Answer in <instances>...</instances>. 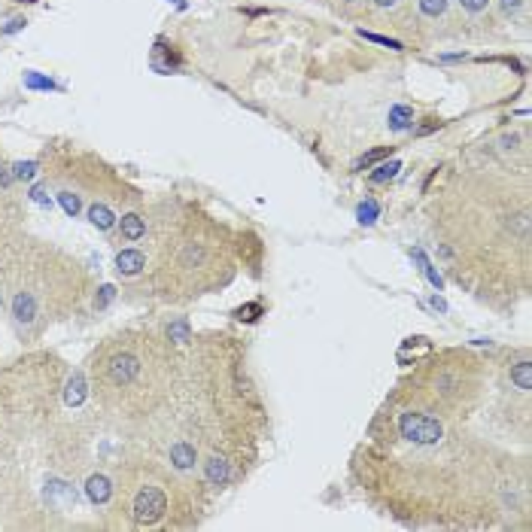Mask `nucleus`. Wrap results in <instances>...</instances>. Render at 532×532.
<instances>
[{"mask_svg": "<svg viewBox=\"0 0 532 532\" xmlns=\"http://www.w3.org/2000/svg\"><path fill=\"white\" fill-rule=\"evenodd\" d=\"M25 82H28L30 89H52V82H49V80H40V76H34V73H28V80H25Z\"/></svg>", "mask_w": 532, "mask_h": 532, "instance_id": "19", "label": "nucleus"}, {"mask_svg": "<svg viewBox=\"0 0 532 532\" xmlns=\"http://www.w3.org/2000/svg\"><path fill=\"white\" fill-rule=\"evenodd\" d=\"M398 171H402V165L398 161H389V165H380L377 171L372 174V183H387V180H392Z\"/></svg>", "mask_w": 532, "mask_h": 532, "instance_id": "12", "label": "nucleus"}, {"mask_svg": "<svg viewBox=\"0 0 532 532\" xmlns=\"http://www.w3.org/2000/svg\"><path fill=\"white\" fill-rule=\"evenodd\" d=\"M167 335H171V341H192V335H189V322H186V320L174 322V326H167Z\"/></svg>", "mask_w": 532, "mask_h": 532, "instance_id": "14", "label": "nucleus"}, {"mask_svg": "<svg viewBox=\"0 0 532 532\" xmlns=\"http://www.w3.org/2000/svg\"><path fill=\"white\" fill-rule=\"evenodd\" d=\"M347 3H359V0H347Z\"/></svg>", "mask_w": 532, "mask_h": 532, "instance_id": "22", "label": "nucleus"}, {"mask_svg": "<svg viewBox=\"0 0 532 532\" xmlns=\"http://www.w3.org/2000/svg\"><path fill=\"white\" fill-rule=\"evenodd\" d=\"M447 3H450V0H417L420 12L426 15V19H441L447 12Z\"/></svg>", "mask_w": 532, "mask_h": 532, "instance_id": "11", "label": "nucleus"}, {"mask_svg": "<svg viewBox=\"0 0 532 532\" xmlns=\"http://www.w3.org/2000/svg\"><path fill=\"white\" fill-rule=\"evenodd\" d=\"M487 3H490V0H459V6H462V10H466V12H472V15L484 12V10H487Z\"/></svg>", "mask_w": 532, "mask_h": 532, "instance_id": "15", "label": "nucleus"}, {"mask_svg": "<svg viewBox=\"0 0 532 532\" xmlns=\"http://www.w3.org/2000/svg\"><path fill=\"white\" fill-rule=\"evenodd\" d=\"M387 152H389V149H374V152H368V156L359 161V167H368L372 161H377V158H383V156H387Z\"/></svg>", "mask_w": 532, "mask_h": 532, "instance_id": "20", "label": "nucleus"}, {"mask_svg": "<svg viewBox=\"0 0 532 532\" xmlns=\"http://www.w3.org/2000/svg\"><path fill=\"white\" fill-rule=\"evenodd\" d=\"M362 37H365V40H372V43H380V46H389V49H402V46H398L396 40H389V37H377V34H365V30H362Z\"/></svg>", "mask_w": 532, "mask_h": 532, "instance_id": "16", "label": "nucleus"}, {"mask_svg": "<svg viewBox=\"0 0 532 532\" xmlns=\"http://www.w3.org/2000/svg\"><path fill=\"white\" fill-rule=\"evenodd\" d=\"M89 219H91V226H95V228L107 231V228H113L116 216H113V210L107 204H91L89 207Z\"/></svg>", "mask_w": 532, "mask_h": 532, "instance_id": "8", "label": "nucleus"}, {"mask_svg": "<svg viewBox=\"0 0 532 532\" xmlns=\"http://www.w3.org/2000/svg\"><path fill=\"white\" fill-rule=\"evenodd\" d=\"M253 313H262V304H250V307H241L237 311V320H256Z\"/></svg>", "mask_w": 532, "mask_h": 532, "instance_id": "18", "label": "nucleus"}, {"mask_svg": "<svg viewBox=\"0 0 532 532\" xmlns=\"http://www.w3.org/2000/svg\"><path fill=\"white\" fill-rule=\"evenodd\" d=\"M398 435L407 438L414 444H438L444 435L441 423L429 414H420V411H405L398 417Z\"/></svg>", "mask_w": 532, "mask_h": 532, "instance_id": "2", "label": "nucleus"}, {"mask_svg": "<svg viewBox=\"0 0 532 532\" xmlns=\"http://www.w3.org/2000/svg\"><path fill=\"white\" fill-rule=\"evenodd\" d=\"M167 511V493L158 484H140L131 496V520L134 526H156Z\"/></svg>", "mask_w": 532, "mask_h": 532, "instance_id": "1", "label": "nucleus"}, {"mask_svg": "<svg viewBox=\"0 0 532 532\" xmlns=\"http://www.w3.org/2000/svg\"><path fill=\"white\" fill-rule=\"evenodd\" d=\"M523 6V0H499V10H502L505 15H514Z\"/></svg>", "mask_w": 532, "mask_h": 532, "instance_id": "17", "label": "nucleus"}, {"mask_svg": "<svg viewBox=\"0 0 532 532\" xmlns=\"http://www.w3.org/2000/svg\"><path fill=\"white\" fill-rule=\"evenodd\" d=\"M110 496H113V484L107 481L104 475H91L89 477V499L95 505H104V502H110Z\"/></svg>", "mask_w": 532, "mask_h": 532, "instance_id": "6", "label": "nucleus"}, {"mask_svg": "<svg viewBox=\"0 0 532 532\" xmlns=\"http://www.w3.org/2000/svg\"><path fill=\"white\" fill-rule=\"evenodd\" d=\"M511 383H517L523 392L532 389V362H529V359H523V362H517V365H511Z\"/></svg>", "mask_w": 532, "mask_h": 532, "instance_id": "9", "label": "nucleus"}, {"mask_svg": "<svg viewBox=\"0 0 532 532\" xmlns=\"http://www.w3.org/2000/svg\"><path fill=\"white\" fill-rule=\"evenodd\" d=\"M377 213H380V207H377V201H372V198L359 204V222H365V226H372L377 219Z\"/></svg>", "mask_w": 532, "mask_h": 532, "instance_id": "13", "label": "nucleus"}, {"mask_svg": "<svg viewBox=\"0 0 532 532\" xmlns=\"http://www.w3.org/2000/svg\"><path fill=\"white\" fill-rule=\"evenodd\" d=\"M374 3H377V6H383V10H387V6H396L398 0H374Z\"/></svg>", "mask_w": 532, "mask_h": 532, "instance_id": "21", "label": "nucleus"}, {"mask_svg": "<svg viewBox=\"0 0 532 532\" xmlns=\"http://www.w3.org/2000/svg\"><path fill=\"white\" fill-rule=\"evenodd\" d=\"M119 231H122L125 241H140V237L146 235V219H140L137 213H128V216H122Z\"/></svg>", "mask_w": 532, "mask_h": 532, "instance_id": "7", "label": "nucleus"}, {"mask_svg": "<svg viewBox=\"0 0 532 532\" xmlns=\"http://www.w3.org/2000/svg\"><path fill=\"white\" fill-rule=\"evenodd\" d=\"M204 477L213 484V487H226L231 481V462L226 457H219V453H210V457L204 459Z\"/></svg>", "mask_w": 532, "mask_h": 532, "instance_id": "3", "label": "nucleus"}, {"mask_svg": "<svg viewBox=\"0 0 532 532\" xmlns=\"http://www.w3.org/2000/svg\"><path fill=\"white\" fill-rule=\"evenodd\" d=\"M116 268H119L122 277H137L146 268V256L140 250H122L116 256Z\"/></svg>", "mask_w": 532, "mask_h": 532, "instance_id": "4", "label": "nucleus"}, {"mask_svg": "<svg viewBox=\"0 0 532 532\" xmlns=\"http://www.w3.org/2000/svg\"><path fill=\"white\" fill-rule=\"evenodd\" d=\"M171 462H174V468H180V472H186V468H192L198 462V450H195V444H189V441H176L171 444Z\"/></svg>", "mask_w": 532, "mask_h": 532, "instance_id": "5", "label": "nucleus"}, {"mask_svg": "<svg viewBox=\"0 0 532 532\" xmlns=\"http://www.w3.org/2000/svg\"><path fill=\"white\" fill-rule=\"evenodd\" d=\"M414 125V110L411 107H392L389 110V128L392 131H407Z\"/></svg>", "mask_w": 532, "mask_h": 532, "instance_id": "10", "label": "nucleus"}]
</instances>
